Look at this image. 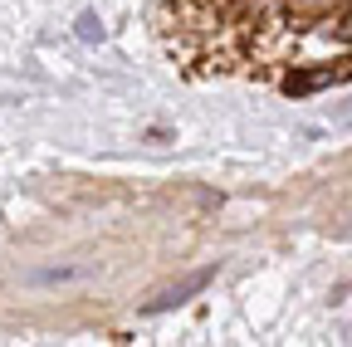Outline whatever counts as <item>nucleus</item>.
<instances>
[{"label":"nucleus","mask_w":352,"mask_h":347,"mask_svg":"<svg viewBox=\"0 0 352 347\" xmlns=\"http://www.w3.org/2000/svg\"><path fill=\"white\" fill-rule=\"evenodd\" d=\"M210 279H215V269L206 265V269H196V274H186L182 284H171V289H162L157 298H147V303H142V313H166V309H176V303H186L191 293H201V289H206Z\"/></svg>","instance_id":"obj_1"},{"label":"nucleus","mask_w":352,"mask_h":347,"mask_svg":"<svg viewBox=\"0 0 352 347\" xmlns=\"http://www.w3.org/2000/svg\"><path fill=\"white\" fill-rule=\"evenodd\" d=\"M333 78H338L333 69H318V74H298V78H289L284 89H289V93H308V89H318V83H333Z\"/></svg>","instance_id":"obj_2"},{"label":"nucleus","mask_w":352,"mask_h":347,"mask_svg":"<svg viewBox=\"0 0 352 347\" xmlns=\"http://www.w3.org/2000/svg\"><path fill=\"white\" fill-rule=\"evenodd\" d=\"M78 274H83V269H34L30 279H34V284H69V279H78Z\"/></svg>","instance_id":"obj_3"},{"label":"nucleus","mask_w":352,"mask_h":347,"mask_svg":"<svg viewBox=\"0 0 352 347\" xmlns=\"http://www.w3.org/2000/svg\"><path fill=\"white\" fill-rule=\"evenodd\" d=\"M78 39H103V25H98V15H78Z\"/></svg>","instance_id":"obj_4"}]
</instances>
